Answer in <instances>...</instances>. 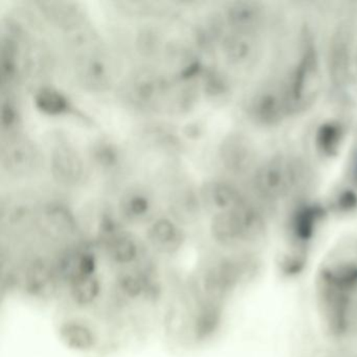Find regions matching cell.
<instances>
[{
  "instance_id": "cell-2",
  "label": "cell",
  "mask_w": 357,
  "mask_h": 357,
  "mask_svg": "<svg viewBox=\"0 0 357 357\" xmlns=\"http://www.w3.org/2000/svg\"><path fill=\"white\" fill-rule=\"evenodd\" d=\"M133 99L142 105H150L162 99L167 93L166 83L152 75H141L132 83Z\"/></svg>"
},
{
  "instance_id": "cell-10",
  "label": "cell",
  "mask_w": 357,
  "mask_h": 357,
  "mask_svg": "<svg viewBox=\"0 0 357 357\" xmlns=\"http://www.w3.org/2000/svg\"><path fill=\"white\" fill-rule=\"evenodd\" d=\"M18 110L12 102L8 101L3 104L1 114V125L5 129H11L18 123Z\"/></svg>"
},
{
  "instance_id": "cell-7",
  "label": "cell",
  "mask_w": 357,
  "mask_h": 357,
  "mask_svg": "<svg viewBox=\"0 0 357 357\" xmlns=\"http://www.w3.org/2000/svg\"><path fill=\"white\" fill-rule=\"evenodd\" d=\"M85 82L91 86L102 87L109 80L107 68L99 59H91L84 66L82 73Z\"/></svg>"
},
{
  "instance_id": "cell-1",
  "label": "cell",
  "mask_w": 357,
  "mask_h": 357,
  "mask_svg": "<svg viewBox=\"0 0 357 357\" xmlns=\"http://www.w3.org/2000/svg\"><path fill=\"white\" fill-rule=\"evenodd\" d=\"M52 173L58 183L76 185L83 175V162L76 150L68 146H59L52 154Z\"/></svg>"
},
{
  "instance_id": "cell-6",
  "label": "cell",
  "mask_w": 357,
  "mask_h": 357,
  "mask_svg": "<svg viewBox=\"0 0 357 357\" xmlns=\"http://www.w3.org/2000/svg\"><path fill=\"white\" fill-rule=\"evenodd\" d=\"M93 162L100 168L110 170L116 168L120 162L121 154L118 147L108 141H100L95 144L91 151Z\"/></svg>"
},
{
  "instance_id": "cell-3",
  "label": "cell",
  "mask_w": 357,
  "mask_h": 357,
  "mask_svg": "<svg viewBox=\"0 0 357 357\" xmlns=\"http://www.w3.org/2000/svg\"><path fill=\"white\" fill-rule=\"evenodd\" d=\"M37 158L34 148L29 144L18 143L8 150L5 156L6 168L14 174H26L34 168Z\"/></svg>"
},
{
  "instance_id": "cell-4",
  "label": "cell",
  "mask_w": 357,
  "mask_h": 357,
  "mask_svg": "<svg viewBox=\"0 0 357 357\" xmlns=\"http://www.w3.org/2000/svg\"><path fill=\"white\" fill-rule=\"evenodd\" d=\"M35 105L47 116H61L70 109V102L57 89L43 87L35 96Z\"/></svg>"
},
{
  "instance_id": "cell-8",
  "label": "cell",
  "mask_w": 357,
  "mask_h": 357,
  "mask_svg": "<svg viewBox=\"0 0 357 357\" xmlns=\"http://www.w3.org/2000/svg\"><path fill=\"white\" fill-rule=\"evenodd\" d=\"M137 45V49L143 55H152L155 53L158 47V34L152 29H144L139 32Z\"/></svg>"
},
{
  "instance_id": "cell-9",
  "label": "cell",
  "mask_w": 357,
  "mask_h": 357,
  "mask_svg": "<svg viewBox=\"0 0 357 357\" xmlns=\"http://www.w3.org/2000/svg\"><path fill=\"white\" fill-rule=\"evenodd\" d=\"M197 198L195 195L191 192H185L175 200V211L181 218H185V216L194 215L197 212Z\"/></svg>"
},
{
  "instance_id": "cell-5",
  "label": "cell",
  "mask_w": 357,
  "mask_h": 357,
  "mask_svg": "<svg viewBox=\"0 0 357 357\" xmlns=\"http://www.w3.org/2000/svg\"><path fill=\"white\" fill-rule=\"evenodd\" d=\"M151 210V200L143 192L127 193L122 200V212L127 218L142 219Z\"/></svg>"
},
{
  "instance_id": "cell-11",
  "label": "cell",
  "mask_w": 357,
  "mask_h": 357,
  "mask_svg": "<svg viewBox=\"0 0 357 357\" xmlns=\"http://www.w3.org/2000/svg\"><path fill=\"white\" fill-rule=\"evenodd\" d=\"M198 133H199V130H198L197 125L192 124L191 126H188L185 128V135L191 137V139H195Z\"/></svg>"
}]
</instances>
